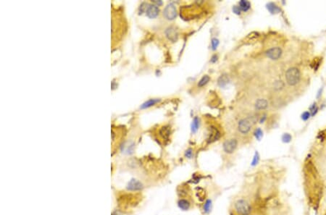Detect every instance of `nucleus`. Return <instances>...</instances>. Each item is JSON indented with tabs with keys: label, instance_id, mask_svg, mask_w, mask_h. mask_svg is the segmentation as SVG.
Returning <instances> with one entry per match:
<instances>
[{
	"label": "nucleus",
	"instance_id": "1",
	"mask_svg": "<svg viewBox=\"0 0 326 215\" xmlns=\"http://www.w3.org/2000/svg\"><path fill=\"white\" fill-rule=\"evenodd\" d=\"M257 117L252 116L241 120L238 123V130L243 134L248 133L252 127L257 122Z\"/></svg>",
	"mask_w": 326,
	"mask_h": 215
},
{
	"label": "nucleus",
	"instance_id": "2",
	"mask_svg": "<svg viewBox=\"0 0 326 215\" xmlns=\"http://www.w3.org/2000/svg\"><path fill=\"white\" fill-rule=\"evenodd\" d=\"M286 79L288 84L296 85L300 81V72L296 67H291L286 72Z\"/></svg>",
	"mask_w": 326,
	"mask_h": 215
},
{
	"label": "nucleus",
	"instance_id": "3",
	"mask_svg": "<svg viewBox=\"0 0 326 215\" xmlns=\"http://www.w3.org/2000/svg\"><path fill=\"white\" fill-rule=\"evenodd\" d=\"M236 212L240 215H249L252 211L251 206L247 201L244 199H239L236 202L235 204Z\"/></svg>",
	"mask_w": 326,
	"mask_h": 215
},
{
	"label": "nucleus",
	"instance_id": "4",
	"mask_svg": "<svg viewBox=\"0 0 326 215\" xmlns=\"http://www.w3.org/2000/svg\"><path fill=\"white\" fill-rule=\"evenodd\" d=\"M163 14L165 18L167 20H174L177 16V11H176V7L173 3H170L165 7L164 10Z\"/></svg>",
	"mask_w": 326,
	"mask_h": 215
},
{
	"label": "nucleus",
	"instance_id": "5",
	"mask_svg": "<svg viewBox=\"0 0 326 215\" xmlns=\"http://www.w3.org/2000/svg\"><path fill=\"white\" fill-rule=\"evenodd\" d=\"M237 141L236 139H229L224 142L223 149L228 154H231L236 150L237 147Z\"/></svg>",
	"mask_w": 326,
	"mask_h": 215
},
{
	"label": "nucleus",
	"instance_id": "6",
	"mask_svg": "<svg viewBox=\"0 0 326 215\" xmlns=\"http://www.w3.org/2000/svg\"><path fill=\"white\" fill-rule=\"evenodd\" d=\"M165 34L170 41L172 42H176L178 39V31L174 26H170L165 30Z\"/></svg>",
	"mask_w": 326,
	"mask_h": 215
},
{
	"label": "nucleus",
	"instance_id": "7",
	"mask_svg": "<svg viewBox=\"0 0 326 215\" xmlns=\"http://www.w3.org/2000/svg\"><path fill=\"white\" fill-rule=\"evenodd\" d=\"M282 50L279 47H274L267 52V56L271 59H278L281 56Z\"/></svg>",
	"mask_w": 326,
	"mask_h": 215
},
{
	"label": "nucleus",
	"instance_id": "8",
	"mask_svg": "<svg viewBox=\"0 0 326 215\" xmlns=\"http://www.w3.org/2000/svg\"><path fill=\"white\" fill-rule=\"evenodd\" d=\"M142 188H143L142 183L136 179H131L130 181L128 182V185H127V189L132 191H140L141 190Z\"/></svg>",
	"mask_w": 326,
	"mask_h": 215
},
{
	"label": "nucleus",
	"instance_id": "9",
	"mask_svg": "<svg viewBox=\"0 0 326 215\" xmlns=\"http://www.w3.org/2000/svg\"><path fill=\"white\" fill-rule=\"evenodd\" d=\"M146 12H147V15L148 16L149 18H155L159 14L160 9L159 7L156 6L155 5H149Z\"/></svg>",
	"mask_w": 326,
	"mask_h": 215
},
{
	"label": "nucleus",
	"instance_id": "10",
	"mask_svg": "<svg viewBox=\"0 0 326 215\" xmlns=\"http://www.w3.org/2000/svg\"><path fill=\"white\" fill-rule=\"evenodd\" d=\"M220 132L216 129L215 127H212L211 128V132L209 134V137L208 138V143H212V142L218 141L220 138Z\"/></svg>",
	"mask_w": 326,
	"mask_h": 215
},
{
	"label": "nucleus",
	"instance_id": "11",
	"mask_svg": "<svg viewBox=\"0 0 326 215\" xmlns=\"http://www.w3.org/2000/svg\"><path fill=\"white\" fill-rule=\"evenodd\" d=\"M229 82H230V79H229L228 75L226 74H223L218 78V83L221 88H224V87H225L228 84Z\"/></svg>",
	"mask_w": 326,
	"mask_h": 215
},
{
	"label": "nucleus",
	"instance_id": "12",
	"mask_svg": "<svg viewBox=\"0 0 326 215\" xmlns=\"http://www.w3.org/2000/svg\"><path fill=\"white\" fill-rule=\"evenodd\" d=\"M159 101H160V99H149L148 100V101H147L146 102H144L143 104L141 106V109H147V108H149V107H151L152 106H154V105H155L157 103H158Z\"/></svg>",
	"mask_w": 326,
	"mask_h": 215
},
{
	"label": "nucleus",
	"instance_id": "13",
	"mask_svg": "<svg viewBox=\"0 0 326 215\" xmlns=\"http://www.w3.org/2000/svg\"><path fill=\"white\" fill-rule=\"evenodd\" d=\"M267 106H268V104L265 99H260L256 101L255 107L257 109H265L267 108Z\"/></svg>",
	"mask_w": 326,
	"mask_h": 215
},
{
	"label": "nucleus",
	"instance_id": "14",
	"mask_svg": "<svg viewBox=\"0 0 326 215\" xmlns=\"http://www.w3.org/2000/svg\"><path fill=\"white\" fill-rule=\"evenodd\" d=\"M178 207L179 208L182 209V210H188L190 208V203L189 201L186 199H181L179 200L178 203Z\"/></svg>",
	"mask_w": 326,
	"mask_h": 215
},
{
	"label": "nucleus",
	"instance_id": "15",
	"mask_svg": "<svg viewBox=\"0 0 326 215\" xmlns=\"http://www.w3.org/2000/svg\"><path fill=\"white\" fill-rule=\"evenodd\" d=\"M251 7V4L248 1H244V0H242L239 2V7L242 11H246L249 10V8Z\"/></svg>",
	"mask_w": 326,
	"mask_h": 215
},
{
	"label": "nucleus",
	"instance_id": "16",
	"mask_svg": "<svg viewBox=\"0 0 326 215\" xmlns=\"http://www.w3.org/2000/svg\"><path fill=\"white\" fill-rule=\"evenodd\" d=\"M199 126V120L197 117H195L193 120L192 123V133H196L197 131Z\"/></svg>",
	"mask_w": 326,
	"mask_h": 215
},
{
	"label": "nucleus",
	"instance_id": "17",
	"mask_svg": "<svg viewBox=\"0 0 326 215\" xmlns=\"http://www.w3.org/2000/svg\"><path fill=\"white\" fill-rule=\"evenodd\" d=\"M267 9H268V10L270 12H272V13H276V12L280 11L279 7L273 3L268 4V5H267Z\"/></svg>",
	"mask_w": 326,
	"mask_h": 215
},
{
	"label": "nucleus",
	"instance_id": "18",
	"mask_svg": "<svg viewBox=\"0 0 326 215\" xmlns=\"http://www.w3.org/2000/svg\"><path fill=\"white\" fill-rule=\"evenodd\" d=\"M209 80H210V78H209V77L208 75H205L203 76V77L202 78V79L200 80L199 81V83H198V85L199 87H202L204 86V85H205L206 84H207V83L209 81Z\"/></svg>",
	"mask_w": 326,
	"mask_h": 215
},
{
	"label": "nucleus",
	"instance_id": "19",
	"mask_svg": "<svg viewBox=\"0 0 326 215\" xmlns=\"http://www.w3.org/2000/svg\"><path fill=\"white\" fill-rule=\"evenodd\" d=\"M211 207H212V201L209 199L205 202V205H204V211H205V212L208 214V213L210 212Z\"/></svg>",
	"mask_w": 326,
	"mask_h": 215
},
{
	"label": "nucleus",
	"instance_id": "20",
	"mask_svg": "<svg viewBox=\"0 0 326 215\" xmlns=\"http://www.w3.org/2000/svg\"><path fill=\"white\" fill-rule=\"evenodd\" d=\"M125 147V152L127 153V154H132L133 152H134V144L133 143H129L128 145H127L126 146H124Z\"/></svg>",
	"mask_w": 326,
	"mask_h": 215
},
{
	"label": "nucleus",
	"instance_id": "21",
	"mask_svg": "<svg viewBox=\"0 0 326 215\" xmlns=\"http://www.w3.org/2000/svg\"><path fill=\"white\" fill-rule=\"evenodd\" d=\"M185 156L188 159H192L194 156V152H193L192 149H189L186 151L185 152Z\"/></svg>",
	"mask_w": 326,
	"mask_h": 215
},
{
	"label": "nucleus",
	"instance_id": "22",
	"mask_svg": "<svg viewBox=\"0 0 326 215\" xmlns=\"http://www.w3.org/2000/svg\"><path fill=\"white\" fill-rule=\"evenodd\" d=\"M254 136H255V137L257 138L258 140H260V138L262 137V136H263V133H262L261 129H260V128L257 129V130H255V133H254Z\"/></svg>",
	"mask_w": 326,
	"mask_h": 215
},
{
	"label": "nucleus",
	"instance_id": "23",
	"mask_svg": "<svg viewBox=\"0 0 326 215\" xmlns=\"http://www.w3.org/2000/svg\"><path fill=\"white\" fill-rule=\"evenodd\" d=\"M259 160H260L259 154H258L257 152H256L255 155H254V159H253V160H252V166H255V165H257L258 162H259Z\"/></svg>",
	"mask_w": 326,
	"mask_h": 215
},
{
	"label": "nucleus",
	"instance_id": "24",
	"mask_svg": "<svg viewBox=\"0 0 326 215\" xmlns=\"http://www.w3.org/2000/svg\"><path fill=\"white\" fill-rule=\"evenodd\" d=\"M160 133L163 134L164 138H167L168 137L169 135H170V130H169L168 128H167V127H163V130H161V132H160Z\"/></svg>",
	"mask_w": 326,
	"mask_h": 215
},
{
	"label": "nucleus",
	"instance_id": "25",
	"mask_svg": "<svg viewBox=\"0 0 326 215\" xmlns=\"http://www.w3.org/2000/svg\"><path fill=\"white\" fill-rule=\"evenodd\" d=\"M147 5H147V4H146V3H142L141 4V6H140V7H139V14H142L143 12H146V11H147V8H148V7H147Z\"/></svg>",
	"mask_w": 326,
	"mask_h": 215
},
{
	"label": "nucleus",
	"instance_id": "26",
	"mask_svg": "<svg viewBox=\"0 0 326 215\" xmlns=\"http://www.w3.org/2000/svg\"><path fill=\"white\" fill-rule=\"evenodd\" d=\"M218 45H219V41H218V39H217L216 38H214V39H212V50H215L217 49V47H218Z\"/></svg>",
	"mask_w": 326,
	"mask_h": 215
},
{
	"label": "nucleus",
	"instance_id": "27",
	"mask_svg": "<svg viewBox=\"0 0 326 215\" xmlns=\"http://www.w3.org/2000/svg\"><path fill=\"white\" fill-rule=\"evenodd\" d=\"M282 140H283V142L288 143V142H289L291 140V135L289 134V133H285L283 136V137H282Z\"/></svg>",
	"mask_w": 326,
	"mask_h": 215
},
{
	"label": "nucleus",
	"instance_id": "28",
	"mask_svg": "<svg viewBox=\"0 0 326 215\" xmlns=\"http://www.w3.org/2000/svg\"><path fill=\"white\" fill-rule=\"evenodd\" d=\"M275 87L276 89H280L283 87V83H282V81H276V83H275Z\"/></svg>",
	"mask_w": 326,
	"mask_h": 215
},
{
	"label": "nucleus",
	"instance_id": "29",
	"mask_svg": "<svg viewBox=\"0 0 326 215\" xmlns=\"http://www.w3.org/2000/svg\"><path fill=\"white\" fill-rule=\"evenodd\" d=\"M233 10H234V12L236 14H241V9H240V7H237V6L234 7V8H233Z\"/></svg>",
	"mask_w": 326,
	"mask_h": 215
},
{
	"label": "nucleus",
	"instance_id": "30",
	"mask_svg": "<svg viewBox=\"0 0 326 215\" xmlns=\"http://www.w3.org/2000/svg\"><path fill=\"white\" fill-rule=\"evenodd\" d=\"M309 117V113L307 112H306L304 113L303 115H302V119L305 120H307Z\"/></svg>",
	"mask_w": 326,
	"mask_h": 215
},
{
	"label": "nucleus",
	"instance_id": "31",
	"mask_svg": "<svg viewBox=\"0 0 326 215\" xmlns=\"http://www.w3.org/2000/svg\"><path fill=\"white\" fill-rule=\"evenodd\" d=\"M152 2L154 4H155L156 6H157V7H159L160 5H163V2L162 1H156V0H154V1H152Z\"/></svg>",
	"mask_w": 326,
	"mask_h": 215
},
{
	"label": "nucleus",
	"instance_id": "32",
	"mask_svg": "<svg viewBox=\"0 0 326 215\" xmlns=\"http://www.w3.org/2000/svg\"><path fill=\"white\" fill-rule=\"evenodd\" d=\"M217 59H218V56L216 55H214L212 57V59H211V63H215V62L217 61Z\"/></svg>",
	"mask_w": 326,
	"mask_h": 215
}]
</instances>
